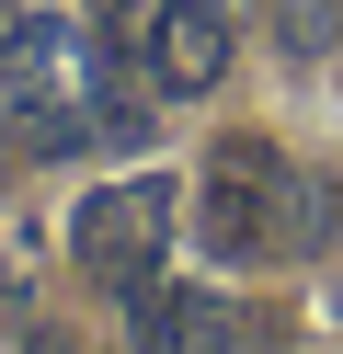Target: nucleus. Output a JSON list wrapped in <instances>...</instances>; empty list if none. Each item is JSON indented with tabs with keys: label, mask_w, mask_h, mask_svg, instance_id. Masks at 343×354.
I'll return each instance as SVG.
<instances>
[{
	"label": "nucleus",
	"mask_w": 343,
	"mask_h": 354,
	"mask_svg": "<svg viewBox=\"0 0 343 354\" xmlns=\"http://www.w3.org/2000/svg\"><path fill=\"white\" fill-rule=\"evenodd\" d=\"M286 149H263V138H229V149H206V183H195V240L218 263H286L274 252V206H286Z\"/></svg>",
	"instance_id": "f257e3e1"
},
{
	"label": "nucleus",
	"mask_w": 343,
	"mask_h": 354,
	"mask_svg": "<svg viewBox=\"0 0 343 354\" xmlns=\"http://www.w3.org/2000/svg\"><path fill=\"white\" fill-rule=\"evenodd\" d=\"M320 354H343V343H320Z\"/></svg>",
	"instance_id": "9b49d317"
},
{
	"label": "nucleus",
	"mask_w": 343,
	"mask_h": 354,
	"mask_svg": "<svg viewBox=\"0 0 343 354\" xmlns=\"http://www.w3.org/2000/svg\"><path fill=\"white\" fill-rule=\"evenodd\" d=\"M137 331H149V354H229L240 343V308L229 297H206V286H183V297H137Z\"/></svg>",
	"instance_id": "20e7f679"
},
{
	"label": "nucleus",
	"mask_w": 343,
	"mask_h": 354,
	"mask_svg": "<svg viewBox=\"0 0 343 354\" xmlns=\"http://www.w3.org/2000/svg\"><path fill=\"white\" fill-rule=\"evenodd\" d=\"M23 354H80V343H69V331H35V343H23Z\"/></svg>",
	"instance_id": "6e6552de"
},
{
	"label": "nucleus",
	"mask_w": 343,
	"mask_h": 354,
	"mask_svg": "<svg viewBox=\"0 0 343 354\" xmlns=\"http://www.w3.org/2000/svg\"><path fill=\"white\" fill-rule=\"evenodd\" d=\"M218 12H240V0H218Z\"/></svg>",
	"instance_id": "1a4fd4ad"
},
{
	"label": "nucleus",
	"mask_w": 343,
	"mask_h": 354,
	"mask_svg": "<svg viewBox=\"0 0 343 354\" xmlns=\"http://www.w3.org/2000/svg\"><path fill=\"white\" fill-rule=\"evenodd\" d=\"M332 35H343V0H274V46L286 57H332Z\"/></svg>",
	"instance_id": "423d86ee"
},
{
	"label": "nucleus",
	"mask_w": 343,
	"mask_h": 354,
	"mask_svg": "<svg viewBox=\"0 0 343 354\" xmlns=\"http://www.w3.org/2000/svg\"><path fill=\"white\" fill-rule=\"evenodd\" d=\"M332 229H343V183H320V171H286V206H274V252H332Z\"/></svg>",
	"instance_id": "39448f33"
},
{
	"label": "nucleus",
	"mask_w": 343,
	"mask_h": 354,
	"mask_svg": "<svg viewBox=\"0 0 343 354\" xmlns=\"http://www.w3.org/2000/svg\"><path fill=\"white\" fill-rule=\"evenodd\" d=\"M332 308H343V286H332Z\"/></svg>",
	"instance_id": "9d476101"
},
{
	"label": "nucleus",
	"mask_w": 343,
	"mask_h": 354,
	"mask_svg": "<svg viewBox=\"0 0 343 354\" xmlns=\"http://www.w3.org/2000/svg\"><path fill=\"white\" fill-rule=\"evenodd\" d=\"M137 57H149V80L172 103L183 92H218V80H229V12H218V0H160V24H149Z\"/></svg>",
	"instance_id": "7ed1b4c3"
},
{
	"label": "nucleus",
	"mask_w": 343,
	"mask_h": 354,
	"mask_svg": "<svg viewBox=\"0 0 343 354\" xmlns=\"http://www.w3.org/2000/svg\"><path fill=\"white\" fill-rule=\"evenodd\" d=\"M160 240H172V183H160V171H137V183H91L80 206H69V252H80L91 274H114L126 297H149Z\"/></svg>",
	"instance_id": "f03ea898"
},
{
	"label": "nucleus",
	"mask_w": 343,
	"mask_h": 354,
	"mask_svg": "<svg viewBox=\"0 0 343 354\" xmlns=\"http://www.w3.org/2000/svg\"><path fill=\"white\" fill-rule=\"evenodd\" d=\"M149 24H160V0H114V12H103L114 46H149Z\"/></svg>",
	"instance_id": "0eeeda50"
}]
</instances>
